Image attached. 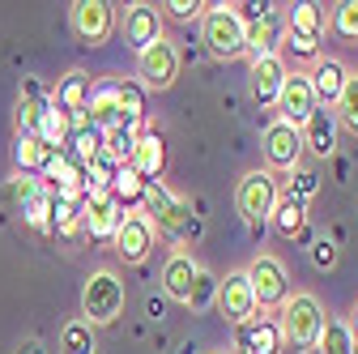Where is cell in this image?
Here are the masks:
<instances>
[{
  "label": "cell",
  "instance_id": "cell-17",
  "mask_svg": "<svg viewBox=\"0 0 358 354\" xmlns=\"http://www.w3.org/2000/svg\"><path fill=\"white\" fill-rule=\"evenodd\" d=\"M282 325L273 316H252L239 325V354H282Z\"/></svg>",
  "mask_w": 358,
  "mask_h": 354
},
{
  "label": "cell",
  "instance_id": "cell-33",
  "mask_svg": "<svg viewBox=\"0 0 358 354\" xmlns=\"http://www.w3.org/2000/svg\"><path fill=\"white\" fill-rule=\"evenodd\" d=\"M60 350H64V354H94V325L69 320V325L60 329Z\"/></svg>",
  "mask_w": 358,
  "mask_h": 354
},
{
  "label": "cell",
  "instance_id": "cell-7",
  "mask_svg": "<svg viewBox=\"0 0 358 354\" xmlns=\"http://www.w3.org/2000/svg\"><path fill=\"white\" fill-rule=\"evenodd\" d=\"M52 115H56L52 94L43 90V81L26 77L22 81V103H17V137H38L43 141V132H48V120Z\"/></svg>",
  "mask_w": 358,
  "mask_h": 354
},
{
  "label": "cell",
  "instance_id": "cell-20",
  "mask_svg": "<svg viewBox=\"0 0 358 354\" xmlns=\"http://www.w3.org/2000/svg\"><path fill=\"white\" fill-rule=\"evenodd\" d=\"M299 132H303V146L316 154V158H333V150H337V115L329 107H316V111H311V120Z\"/></svg>",
  "mask_w": 358,
  "mask_h": 354
},
{
  "label": "cell",
  "instance_id": "cell-36",
  "mask_svg": "<svg viewBox=\"0 0 358 354\" xmlns=\"http://www.w3.org/2000/svg\"><path fill=\"white\" fill-rule=\"evenodd\" d=\"M209 303H217V278H209L205 269L196 274V282H192V295H188V307L192 312H205Z\"/></svg>",
  "mask_w": 358,
  "mask_h": 354
},
{
  "label": "cell",
  "instance_id": "cell-11",
  "mask_svg": "<svg viewBox=\"0 0 358 354\" xmlns=\"http://www.w3.org/2000/svg\"><path fill=\"white\" fill-rule=\"evenodd\" d=\"M124 209L111 192H99V197H85L81 201V222L90 231V239H115V231L124 227Z\"/></svg>",
  "mask_w": 358,
  "mask_h": 354
},
{
  "label": "cell",
  "instance_id": "cell-39",
  "mask_svg": "<svg viewBox=\"0 0 358 354\" xmlns=\"http://www.w3.org/2000/svg\"><path fill=\"white\" fill-rule=\"evenodd\" d=\"M171 17H179V22H188V17H196L205 5H201V0H171V5H162Z\"/></svg>",
  "mask_w": 358,
  "mask_h": 354
},
{
  "label": "cell",
  "instance_id": "cell-41",
  "mask_svg": "<svg viewBox=\"0 0 358 354\" xmlns=\"http://www.w3.org/2000/svg\"><path fill=\"white\" fill-rule=\"evenodd\" d=\"M17 354H43V346H38V341H26V346H22Z\"/></svg>",
  "mask_w": 358,
  "mask_h": 354
},
{
  "label": "cell",
  "instance_id": "cell-5",
  "mask_svg": "<svg viewBox=\"0 0 358 354\" xmlns=\"http://www.w3.org/2000/svg\"><path fill=\"white\" fill-rule=\"evenodd\" d=\"M205 48L217 60H231L243 52V22L231 5H205Z\"/></svg>",
  "mask_w": 358,
  "mask_h": 354
},
{
  "label": "cell",
  "instance_id": "cell-3",
  "mask_svg": "<svg viewBox=\"0 0 358 354\" xmlns=\"http://www.w3.org/2000/svg\"><path fill=\"white\" fill-rule=\"evenodd\" d=\"M278 175L273 171H248L243 180H239V192H235V201H239V213L248 218V227L252 231H260L268 218H273V205H278Z\"/></svg>",
  "mask_w": 358,
  "mask_h": 354
},
{
  "label": "cell",
  "instance_id": "cell-31",
  "mask_svg": "<svg viewBox=\"0 0 358 354\" xmlns=\"http://www.w3.org/2000/svg\"><path fill=\"white\" fill-rule=\"evenodd\" d=\"M333 115H337V124H341L345 132H354V137H358V73L345 77V90H341V99L333 103Z\"/></svg>",
  "mask_w": 358,
  "mask_h": 354
},
{
  "label": "cell",
  "instance_id": "cell-9",
  "mask_svg": "<svg viewBox=\"0 0 358 354\" xmlns=\"http://www.w3.org/2000/svg\"><path fill=\"white\" fill-rule=\"evenodd\" d=\"M282 43H286V17H282L278 9H268L264 17H256V22L243 26V52L252 56V64L278 56Z\"/></svg>",
  "mask_w": 358,
  "mask_h": 354
},
{
  "label": "cell",
  "instance_id": "cell-30",
  "mask_svg": "<svg viewBox=\"0 0 358 354\" xmlns=\"http://www.w3.org/2000/svg\"><path fill=\"white\" fill-rule=\"evenodd\" d=\"M137 137H141V128H128V124H120V128H111V132H103V154L111 158V162H128L132 158V150H137Z\"/></svg>",
  "mask_w": 358,
  "mask_h": 354
},
{
  "label": "cell",
  "instance_id": "cell-34",
  "mask_svg": "<svg viewBox=\"0 0 358 354\" xmlns=\"http://www.w3.org/2000/svg\"><path fill=\"white\" fill-rule=\"evenodd\" d=\"M320 354H354V341H350V329L341 320H329L324 333H320Z\"/></svg>",
  "mask_w": 358,
  "mask_h": 354
},
{
  "label": "cell",
  "instance_id": "cell-19",
  "mask_svg": "<svg viewBox=\"0 0 358 354\" xmlns=\"http://www.w3.org/2000/svg\"><path fill=\"white\" fill-rule=\"evenodd\" d=\"M124 167H132V171H137L145 184L162 180V167H166V146H162V137H158L154 128H141L137 150H132V158H128Z\"/></svg>",
  "mask_w": 358,
  "mask_h": 354
},
{
  "label": "cell",
  "instance_id": "cell-14",
  "mask_svg": "<svg viewBox=\"0 0 358 354\" xmlns=\"http://www.w3.org/2000/svg\"><path fill=\"white\" fill-rule=\"evenodd\" d=\"M264 158H268L273 171H294L299 158H303V132L290 128V124H282V120L268 124V132H264Z\"/></svg>",
  "mask_w": 358,
  "mask_h": 354
},
{
  "label": "cell",
  "instance_id": "cell-28",
  "mask_svg": "<svg viewBox=\"0 0 358 354\" xmlns=\"http://www.w3.org/2000/svg\"><path fill=\"white\" fill-rule=\"evenodd\" d=\"M145 188H150V184H145L132 167H120V171H115V180H111V197L120 201L124 213H128L132 205H141V201H145Z\"/></svg>",
  "mask_w": 358,
  "mask_h": 354
},
{
  "label": "cell",
  "instance_id": "cell-24",
  "mask_svg": "<svg viewBox=\"0 0 358 354\" xmlns=\"http://www.w3.org/2000/svg\"><path fill=\"white\" fill-rule=\"evenodd\" d=\"M196 274H201V264H196L188 252H175V256L166 260V269H162V290H166L171 299H179V303H188Z\"/></svg>",
  "mask_w": 358,
  "mask_h": 354
},
{
  "label": "cell",
  "instance_id": "cell-18",
  "mask_svg": "<svg viewBox=\"0 0 358 354\" xmlns=\"http://www.w3.org/2000/svg\"><path fill=\"white\" fill-rule=\"evenodd\" d=\"M90 90H94V85H90V77H85L81 69H73V73L60 77L52 103H56L60 115H69L73 124H81V120H85V107H90Z\"/></svg>",
  "mask_w": 358,
  "mask_h": 354
},
{
  "label": "cell",
  "instance_id": "cell-15",
  "mask_svg": "<svg viewBox=\"0 0 358 354\" xmlns=\"http://www.w3.org/2000/svg\"><path fill=\"white\" fill-rule=\"evenodd\" d=\"M85 124L94 132H111V128L124 124V115H120V81H99L94 90H90Z\"/></svg>",
  "mask_w": 358,
  "mask_h": 354
},
{
  "label": "cell",
  "instance_id": "cell-12",
  "mask_svg": "<svg viewBox=\"0 0 358 354\" xmlns=\"http://www.w3.org/2000/svg\"><path fill=\"white\" fill-rule=\"evenodd\" d=\"M217 312L227 316L231 325H243L256 316V299H252V282L248 274H227V282H217Z\"/></svg>",
  "mask_w": 358,
  "mask_h": 354
},
{
  "label": "cell",
  "instance_id": "cell-22",
  "mask_svg": "<svg viewBox=\"0 0 358 354\" xmlns=\"http://www.w3.org/2000/svg\"><path fill=\"white\" fill-rule=\"evenodd\" d=\"M345 77H350V69H345L341 60H320L316 69L307 73V81H311V94H316V107H333V103L341 99V90H345Z\"/></svg>",
  "mask_w": 358,
  "mask_h": 354
},
{
  "label": "cell",
  "instance_id": "cell-13",
  "mask_svg": "<svg viewBox=\"0 0 358 354\" xmlns=\"http://www.w3.org/2000/svg\"><path fill=\"white\" fill-rule=\"evenodd\" d=\"M111 22H115V13H111L107 0H77L73 5V30H77V38L85 48H99V43L111 34Z\"/></svg>",
  "mask_w": 358,
  "mask_h": 354
},
{
  "label": "cell",
  "instance_id": "cell-37",
  "mask_svg": "<svg viewBox=\"0 0 358 354\" xmlns=\"http://www.w3.org/2000/svg\"><path fill=\"white\" fill-rule=\"evenodd\" d=\"M311 264H316V269H333L337 264V243L333 239H316L311 243Z\"/></svg>",
  "mask_w": 358,
  "mask_h": 354
},
{
  "label": "cell",
  "instance_id": "cell-1",
  "mask_svg": "<svg viewBox=\"0 0 358 354\" xmlns=\"http://www.w3.org/2000/svg\"><path fill=\"white\" fill-rule=\"evenodd\" d=\"M145 218H150V227H158L166 239H175V243H196L201 239V213L188 205V201H179L175 192H166L162 188V180H154L150 188H145Z\"/></svg>",
  "mask_w": 358,
  "mask_h": 354
},
{
  "label": "cell",
  "instance_id": "cell-10",
  "mask_svg": "<svg viewBox=\"0 0 358 354\" xmlns=\"http://www.w3.org/2000/svg\"><path fill=\"white\" fill-rule=\"evenodd\" d=\"M137 73H141V81L150 85V90H166V85L175 81V73H179L175 43L158 38V43H150L145 52H137Z\"/></svg>",
  "mask_w": 358,
  "mask_h": 354
},
{
  "label": "cell",
  "instance_id": "cell-27",
  "mask_svg": "<svg viewBox=\"0 0 358 354\" xmlns=\"http://www.w3.org/2000/svg\"><path fill=\"white\" fill-rule=\"evenodd\" d=\"M17 167H22V175H34V180H38V175L43 171H48V162L56 158V150L52 146H43L38 137H17Z\"/></svg>",
  "mask_w": 358,
  "mask_h": 354
},
{
  "label": "cell",
  "instance_id": "cell-6",
  "mask_svg": "<svg viewBox=\"0 0 358 354\" xmlns=\"http://www.w3.org/2000/svg\"><path fill=\"white\" fill-rule=\"evenodd\" d=\"M248 282H252V299L256 307H282L290 299V282H286V269L278 256H256L248 264Z\"/></svg>",
  "mask_w": 358,
  "mask_h": 354
},
{
  "label": "cell",
  "instance_id": "cell-4",
  "mask_svg": "<svg viewBox=\"0 0 358 354\" xmlns=\"http://www.w3.org/2000/svg\"><path fill=\"white\" fill-rule=\"evenodd\" d=\"M81 312H85V325L120 320V312H124V282L111 269H99L94 278L85 282V290H81Z\"/></svg>",
  "mask_w": 358,
  "mask_h": 354
},
{
  "label": "cell",
  "instance_id": "cell-8",
  "mask_svg": "<svg viewBox=\"0 0 358 354\" xmlns=\"http://www.w3.org/2000/svg\"><path fill=\"white\" fill-rule=\"evenodd\" d=\"M278 120L290 124V128H303L311 120V111H316V94H311V81L307 73H286L282 81V94H278Z\"/></svg>",
  "mask_w": 358,
  "mask_h": 354
},
{
  "label": "cell",
  "instance_id": "cell-40",
  "mask_svg": "<svg viewBox=\"0 0 358 354\" xmlns=\"http://www.w3.org/2000/svg\"><path fill=\"white\" fill-rule=\"evenodd\" d=\"M345 329H350V341H354V346H358V307H354V320H350V325H345Z\"/></svg>",
  "mask_w": 358,
  "mask_h": 354
},
{
  "label": "cell",
  "instance_id": "cell-26",
  "mask_svg": "<svg viewBox=\"0 0 358 354\" xmlns=\"http://www.w3.org/2000/svg\"><path fill=\"white\" fill-rule=\"evenodd\" d=\"M303 218H307V201H299L290 188L278 192V205H273V227H278V235L294 239L303 231Z\"/></svg>",
  "mask_w": 358,
  "mask_h": 354
},
{
  "label": "cell",
  "instance_id": "cell-16",
  "mask_svg": "<svg viewBox=\"0 0 358 354\" xmlns=\"http://www.w3.org/2000/svg\"><path fill=\"white\" fill-rule=\"evenodd\" d=\"M154 248V227H150V218L145 213H128L124 218V227L115 231V252L128 260V264H141Z\"/></svg>",
  "mask_w": 358,
  "mask_h": 354
},
{
  "label": "cell",
  "instance_id": "cell-2",
  "mask_svg": "<svg viewBox=\"0 0 358 354\" xmlns=\"http://www.w3.org/2000/svg\"><path fill=\"white\" fill-rule=\"evenodd\" d=\"M278 325H282V341H290L294 350H316L329 316L316 295H294V299H286V312Z\"/></svg>",
  "mask_w": 358,
  "mask_h": 354
},
{
  "label": "cell",
  "instance_id": "cell-23",
  "mask_svg": "<svg viewBox=\"0 0 358 354\" xmlns=\"http://www.w3.org/2000/svg\"><path fill=\"white\" fill-rule=\"evenodd\" d=\"M286 64H282V56H268V60H256L252 64V99L260 103V107H268V103H278V94H282V81H286Z\"/></svg>",
  "mask_w": 358,
  "mask_h": 354
},
{
  "label": "cell",
  "instance_id": "cell-29",
  "mask_svg": "<svg viewBox=\"0 0 358 354\" xmlns=\"http://www.w3.org/2000/svg\"><path fill=\"white\" fill-rule=\"evenodd\" d=\"M81 227V197L52 192V231L56 235H77Z\"/></svg>",
  "mask_w": 358,
  "mask_h": 354
},
{
  "label": "cell",
  "instance_id": "cell-21",
  "mask_svg": "<svg viewBox=\"0 0 358 354\" xmlns=\"http://www.w3.org/2000/svg\"><path fill=\"white\" fill-rule=\"evenodd\" d=\"M124 38H128V48H137V52H145L150 43H158V38H162V17H158V9H154V5H132L128 17H124Z\"/></svg>",
  "mask_w": 358,
  "mask_h": 354
},
{
  "label": "cell",
  "instance_id": "cell-32",
  "mask_svg": "<svg viewBox=\"0 0 358 354\" xmlns=\"http://www.w3.org/2000/svg\"><path fill=\"white\" fill-rule=\"evenodd\" d=\"M120 115H124L128 128H141V120H145V90L137 81H120Z\"/></svg>",
  "mask_w": 358,
  "mask_h": 354
},
{
  "label": "cell",
  "instance_id": "cell-38",
  "mask_svg": "<svg viewBox=\"0 0 358 354\" xmlns=\"http://www.w3.org/2000/svg\"><path fill=\"white\" fill-rule=\"evenodd\" d=\"M316 188H320V175H316V171H299L294 184H290V192H294L299 201H311V197H316Z\"/></svg>",
  "mask_w": 358,
  "mask_h": 354
},
{
  "label": "cell",
  "instance_id": "cell-25",
  "mask_svg": "<svg viewBox=\"0 0 358 354\" xmlns=\"http://www.w3.org/2000/svg\"><path fill=\"white\" fill-rule=\"evenodd\" d=\"M286 34H290V38H299L303 48L320 52V38H324V9H320V5H294Z\"/></svg>",
  "mask_w": 358,
  "mask_h": 354
},
{
  "label": "cell",
  "instance_id": "cell-35",
  "mask_svg": "<svg viewBox=\"0 0 358 354\" xmlns=\"http://www.w3.org/2000/svg\"><path fill=\"white\" fill-rule=\"evenodd\" d=\"M333 30L345 43H358V0H341L333 9Z\"/></svg>",
  "mask_w": 358,
  "mask_h": 354
}]
</instances>
